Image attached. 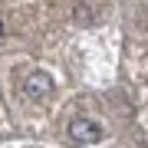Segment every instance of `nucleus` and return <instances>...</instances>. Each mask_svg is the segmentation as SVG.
Masks as SVG:
<instances>
[{
	"mask_svg": "<svg viewBox=\"0 0 148 148\" xmlns=\"http://www.w3.org/2000/svg\"><path fill=\"white\" fill-rule=\"evenodd\" d=\"M69 138L76 145H99L102 142V128L89 119H73L69 122Z\"/></svg>",
	"mask_w": 148,
	"mask_h": 148,
	"instance_id": "f257e3e1",
	"label": "nucleus"
},
{
	"mask_svg": "<svg viewBox=\"0 0 148 148\" xmlns=\"http://www.w3.org/2000/svg\"><path fill=\"white\" fill-rule=\"evenodd\" d=\"M0 36H3V23H0Z\"/></svg>",
	"mask_w": 148,
	"mask_h": 148,
	"instance_id": "7ed1b4c3",
	"label": "nucleus"
},
{
	"mask_svg": "<svg viewBox=\"0 0 148 148\" xmlns=\"http://www.w3.org/2000/svg\"><path fill=\"white\" fill-rule=\"evenodd\" d=\"M23 92H27L33 102L46 99V95L53 92V76H46V73H30L27 79H23Z\"/></svg>",
	"mask_w": 148,
	"mask_h": 148,
	"instance_id": "f03ea898",
	"label": "nucleus"
}]
</instances>
